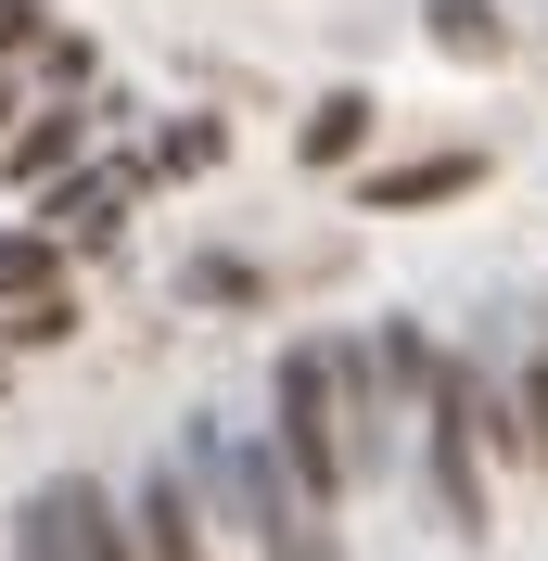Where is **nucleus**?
<instances>
[{
  "label": "nucleus",
  "instance_id": "nucleus-1",
  "mask_svg": "<svg viewBox=\"0 0 548 561\" xmlns=\"http://www.w3.org/2000/svg\"><path fill=\"white\" fill-rule=\"evenodd\" d=\"M269 447H281V472L307 485V511H344V497H357L370 421H357V396H344V345H281V370H269Z\"/></svg>",
  "mask_w": 548,
  "mask_h": 561
},
{
  "label": "nucleus",
  "instance_id": "nucleus-2",
  "mask_svg": "<svg viewBox=\"0 0 548 561\" xmlns=\"http://www.w3.org/2000/svg\"><path fill=\"white\" fill-rule=\"evenodd\" d=\"M153 167H77L65 192H38V230H52V243H115V217H128V192Z\"/></svg>",
  "mask_w": 548,
  "mask_h": 561
},
{
  "label": "nucleus",
  "instance_id": "nucleus-3",
  "mask_svg": "<svg viewBox=\"0 0 548 561\" xmlns=\"http://www.w3.org/2000/svg\"><path fill=\"white\" fill-rule=\"evenodd\" d=\"M77 153H90V115H26V128H13V140H0V179H13V192H65V179H77Z\"/></svg>",
  "mask_w": 548,
  "mask_h": 561
},
{
  "label": "nucleus",
  "instance_id": "nucleus-4",
  "mask_svg": "<svg viewBox=\"0 0 548 561\" xmlns=\"http://www.w3.org/2000/svg\"><path fill=\"white\" fill-rule=\"evenodd\" d=\"M472 179H484V153H409V167H370V179H357V205H370V217H409V205H459Z\"/></svg>",
  "mask_w": 548,
  "mask_h": 561
},
{
  "label": "nucleus",
  "instance_id": "nucleus-5",
  "mask_svg": "<svg viewBox=\"0 0 548 561\" xmlns=\"http://www.w3.org/2000/svg\"><path fill=\"white\" fill-rule=\"evenodd\" d=\"M13 549H26V561H90V485H77V472H52V485L26 497Z\"/></svg>",
  "mask_w": 548,
  "mask_h": 561
},
{
  "label": "nucleus",
  "instance_id": "nucleus-6",
  "mask_svg": "<svg viewBox=\"0 0 548 561\" xmlns=\"http://www.w3.org/2000/svg\"><path fill=\"white\" fill-rule=\"evenodd\" d=\"M128 524H140V561H205V511H192V485H179V459L140 485Z\"/></svg>",
  "mask_w": 548,
  "mask_h": 561
},
{
  "label": "nucleus",
  "instance_id": "nucleus-7",
  "mask_svg": "<svg viewBox=\"0 0 548 561\" xmlns=\"http://www.w3.org/2000/svg\"><path fill=\"white\" fill-rule=\"evenodd\" d=\"M421 26H434L446 65H498V51H511V13H498V0H421Z\"/></svg>",
  "mask_w": 548,
  "mask_h": 561
},
{
  "label": "nucleus",
  "instance_id": "nucleus-8",
  "mask_svg": "<svg viewBox=\"0 0 548 561\" xmlns=\"http://www.w3.org/2000/svg\"><path fill=\"white\" fill-rule=\"evenodd\" d=\"M65 243H52V230H0V307H38V294H65Z\"/></svg>",
  "mask_w": 548,
  "mask_h": 561
},
{
  "label": "nucleus",
  "instance_id": "nucleus-9",
  "mask_svg": "<svg viewBox=\"0 0 548 561\" xmlns=\"http://www.w3.org/2000/svg\"><path fill=\"white\" fill-rule=\"evenodd\" d=\"M511 421H523V472L548 485V345L511 357Z\"/></svg>",
  "mask_w": 548,
  "mask_h": 561
},
{
  "label": "nucleus",
  "instance_id": "nucleus-10",
  "mask_svg": "<svg viewBox=\"0 0 548 561\" xmlns=\"http://www.w3.org/2000/svg\"><path fill=\"white\" fill-rule=\"evenodd\" d=\"M370 128H383V115H370V90H332V103L307 115V167H344V153H357Z\"/></svg>",
  "mask_w": 548,
  "mask_h": 561
},
{
  "label": "nucleus",
  "instance_id": "nucleus-11",
  "mask_svg": "<svg viewBox=\"0 0 548 561\" xmlns=\"http://www.w3.org/2000/svg\"><path fill=\"white\" fill-rule=\"evenodd\" d=\"M255 294H269V280L242 268V255H192V268H179V307H255Z\"/></svg>",
  "mask_w": 548,
  "mask_h": 561
},
{
  "label": "nucleus",
  "instance_id": "nucleus-12",
  "mask_svg": "<svg viewBox=\"0 0 548 561\" xmlns=\"http://www.w3.org/2000/svg\"><path fill=\"white\" fill-rule=\"evenodd\" d=\"M140 167H153V179H205V167H217V128H205V115H167Z\"/></svg>",
  "mask_w": 548,
  "mask_h": 561
},
{
  "label": "nucleus",
  "instance_id": "nucleus-13",
  "mask_svg": "<svg viewBox=\"0 0 548 561\" xmlns=\"http://www.w3.org/2000/svg\"><path fill=\"white\" fill-rule=\"evenodd\" d=\"M255 549H269V561H344L332 549V511H307V497H281V524L255 536Z\"/></svg>",
  "mask_w": 548,
  "mask_h": 561
},
{
  "label": "nucleus",
  "instance_id": "nucleus-14",
  "mask_svg": "<svg viewBox=\"0 0 548 561\" xmlns=\"http://www.w3.org/2000/svg\"><path fill=\"white\" fill-rule=\"evenodd\" d=\"M0 332H13V345H77V294H38V307H13Z\"/></svg>",
  "mask_w": 548,
  "mask_h": 561
},
{
  "label": "nucleus",
  "instance_id": "nucleus-15",
  "mask_svg": "<svg viewBox=\"0 0 548 561\" xmlns=\"http://www.w3.org/2000/svg\"><path fill=\"white\" fill-rule=\"evenodd\" d=\"M38 77H52V90H65V103H77V90L103 77V51H90V38H77V26H52V51H38Z\"/></svg>",
  "mask_w": 548,
  "mask_h": 561
},
{
  "label": "nucleus",
  "instance_id": "nucleus-16",
  "mask_svg": "<svg viewBox=\"0 0 548 561\" xmlns=\"http://www.w3.org/2000/svg\"><path fill=\"white\" fill-rule=\"evenodd\" d=\"M0 51H52V13L38 0H0Z\"/></svg>",
  "mask_w": 548,
  "mask_h": 561
},
{
  "label": "nucleus",
  "instance_id": "nucleus-17",
  "mask_svg": "<svg viewBox=\"0 0 548 561\" xmlns=\"http://www.w3.org/2000/svg\"><path fill=\"white\" fill-rule=\"evenodd\" d=\"M90 561H140V524H115L103 497H90Z\"/></svg>",
  "mask_w": 548,
  "mask_h": 561
},
{
  "label": "nucleus",
  "instance_id": "nucleus-18",
  "mask_svg": "<svg viewBox=\"0 0 548 561\" xmlns=\"http://www.w3.org/2000/svg\"><path fill=\"white\" fill-rule=\"evenodd\" d=\"M13 115H26V103H13V77H0V140H13Z\"/></svg>",
  "mask_w": 548,
  "mask_h": 561
}]
</instances>
